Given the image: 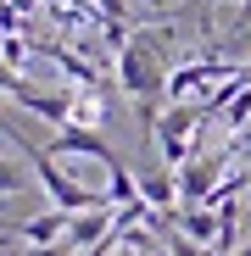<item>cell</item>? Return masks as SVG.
I'll use <instances>...</instances> for the list:
<instances>
[{"mask_svg":"<svg viewBox=\"0 0 251 256\" xmlns=\"http://www.w3.org/2000/svg\"><path fill=\"white\" fill-rule=\"evenodd\" d=\"M167 45H173V28H134L129 45L117 50V90L134 100L140 122L156 134V106L167 100Z\"/></svg>","mask_w":251,"mask_h":256,"instance_id":"6da1fadb","label":"cell"},{"mask_svg":"<svg viewBox=\"0 0 251 256\" xmlns=\"http://www.w3.org/2000/svg\"><path fill=\"white\" fill-rule=\"evenodd\" d=\"M0 134H6V140H17V150L28 156V167H34V178H39V190H45L51 195V206H62V212H73V218H78V212H101V206H112L101 190H84L78 178H67L62 173V167H56V156L45 150V145H34V140H23V128L6 117V112H0Z\"/></svg>","mask_w":251,"mask_h":256,"instance_id":"7a4b0ae2","label":"cell"},{"mask_svg":"<svg viewBox=\"0 0 251 256\" xmlns=\"http://www.w3.org/2000/svg\"><path fill=\"white\" fill-rule=\"evenodd\" d=\"M45 150H51V156H95L101 167H117V150L101 140V128H78V122L56 128V140H51Z\"/></svg>","mask_w":251,"mask_h":256,"instance_id":"3957f363","label":"cell"},{"mask_svg":"<svg viewBox=\"0 0 251 256\" xmlns=\"http://www.w3.org/2000/svg\"><path fill=\"white\" fill-rule=\"evenodd\" d=\"M67 223H73V212H62V206H51V212H34V218H23V223H12L6 234H17V240H28V250H34V245H62V240H67Z\"/></svg>","mask_w":251,"mask_h":256,"instance_id":"277c9868","label":"cell"},{"mask_svg":"<svg viewBox=\"0 0 251 256\" xmlns=\"http://www.w3.org/2000/svg\"><path fill=\"white\" fill-rule=\"evenodd\" d=\"M173 228H179V234H190V240H195V245H206V250H218V234H223L218 206H179V212H173Z\"/></svg>","mask_w":251,"mask_h":256,"instance_id":"5b68a950","label":"cell"},{"mask_svg":"<svg viewBox=\"0 0 251 256\" xmlns=\"http://www.w3.org/2000/svg\"><path fill=\"white\" fill-rule=\"evenodd\" d=\"M112 228H117V212H112V206H101V212H78V218L67 223V245H73V250H95Z\"/></svg>","mask_w":251,"mask_h":256,"instance_id":"8992f818","label":"cell"},{"mask_svg":"<svg viewBox=\"0 0 251 256\" xmlns=\"http://www.w3.org/2000/svg\"><path fill=\"white\" fill-rule=\"evenodd\" d=\"M140 200H151L156 212H179V173L173 167H156L140 178Z\"/></svg>","mask_w":251,"mask_h":256,"instance_id":"52a82bcc","label":"cell"},{"mask_svg":"<svg viewBox=\"0 0 251 256\" xmlns=\"http://www.w3.org/2000/svg\"><path fill=\"white\" fill-rule=\"evenodd\" d=\"M106 173H112V184H106V200H112V206H134V200H140V178H134L123 162L106 167Z\"/></svg>","mask_w":251,"mask_h":256,"instance_id":"ba28073f","label":"cell"},{"mask_svg":"<svg viewBox=\"0 0 251 256\" xmlns=\"http://www.w3.org/2000/svg\"><path fill=\"white\" fill-rule=\"evenodd\" d=\"M28 190V167L23 162H0V195H23Z\"/></svg>","mask_w":251,"mask_h":256,"instance_id":"9c48e42d","label":"cell"},{"mask_svg":"<svg viewBox=\"0 0 251 256\" xmlns=\"http://www.w3.org/2000/svg\"><path fill=\"white\" fill-rule=\"evenodd\" d=\"M223 122H229V128H245V122H251V84H245V90L223 106Z\"/></svg>","mask_w":251,"mask_h":256,"instance_id":"30bf717a","label":"cell"},{"mask_svg":"<svg viewBox=\"0 0 251 256\" xmlns=\"http://www.w3.org/2000/svg\"><path fill=\"white\" fill-rule=\"evenodd\" d=\"M95 12H101V22H123L129 28V0H95Z\"/></svg>","mask_w":251,"mask_h":256,"instance_id":"8fae6325","label":"cell"},{"mask_svg":"<svg viewBox=\"0 0 251 256\" xmlns=\"http://www.w3.org/2000/svg\"><path fill=\"white\" fill-rule=\"evenodd\" d=\"M0 50H6V62H12V67H17V62H28V45H23V39H6Z\"/></svg>","mask_w":251,"mask_h":256,"instance_id":"7c38bea8","label":"cell"},{"mask_svg":"<svg viewBox=\"0 0 251 256\" xmlns=\"http://www.w3.org/2000/svg\"><path fill=\"white\" fill-rule=\"evenodd\" d=\"M28 256H78V250H73V245H67V240H62V245H34V250H28Z\"/></svg>","mask_w":251,"mask_h":256,"instance_id":"4fadbf2b","label":"cell"},{"mask_svg":"<svg viewBox=\"0 0 251 256\" xmlns=\"http://www.w3.org/2000/svg\"><path fill=\"white\" fill-rule=\"evenodd\" d=\"M206 256H251V245H234V250H206Z\"/></svg>","mask_w":251,"mask_h":256,"instance_id":"5bb4252c","label":"cell"},{"mask_svg":"<svg viewBox=\"0 0 251 256\" xmlns=\"http://www.w3.org/2000/svg\"><path fill=\"white\" fill-rule=\"evenodd\" d=\"M145 6H156V12H162V6H167V0H145Z\"/></svg>","mask_w":251,"mask_h":256,"instance_id":"9a60e30c","label":"cell"},{"mask_svg":"<svg viewBox=\"0 0 251 256\" xmlns=\"http://www.w3.org/2000/svg\"><path fill=\"white\" fill-rule=\"evenodd\" d=\"M151 256H173V250H151Z\"/></svg>","mask_w":251,"mask_h":256,"instance_id":"2e32d148","label":"cell"},{"mask_svg":"<svg viewBox=\"0 0 251 256\" xmlns=\"http://www.w3.org/2000/svg\"><path fill=\"white\" fill-rule=\"evenodd\" d=\"M6 228H12V223H0V234H6Z\"/></svg>","mask_w":251,"mask_h":256,"instance_id":"e0dca14e","label":"cell"},{"mask_svg":"<svg viewBox=\"0 0 251 256\" xmlns=\"http://www.w3.org/2000/svg\"><path fill=\"white\" fill-rule=\"evenodd\" d=\"M245 6H251V0H245Z\"/></svg>","mask_w":251,"mask_h":256,"instance_id":"ac0fdd59","label":"cell"}]
</instances>
